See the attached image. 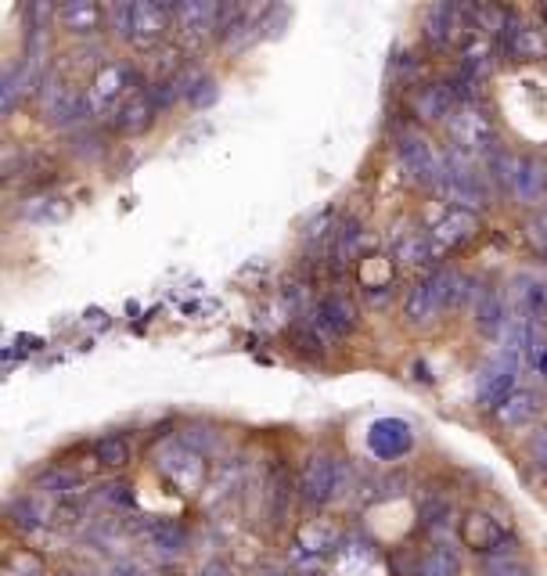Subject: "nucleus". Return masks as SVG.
<instances>
[{
  "mask_svg": "<svg viewBox=\"0 0 547 576\" xmlns=\"http://www.w3.org/2000/svg\"><path fill=\"white\" fill-rule=\"evenodd\" d=\"M144 544L162 558H173L180 551L188 548V530L177 526V522H148V530H144Z\"/></svg>",
  "mask_w": 547,
  "mask_h": 576,
  "instance_id": "4be33fe9",
  "label": "nucleus"
},
{
  "mask_svg": "<svg viewBox=\"0 0 547 576\" xmlns=\"http://www.w3.org/2000/svg\"><path fill=\"white\" fill-rule=\"evenodd\" d=\"M101 18H105V11L94 0H69L58 8V22L72 33H94L101 26Z\"/></svg>",
  "mask_w": 547,
  "mask_h": 576,
  "instance_id": "b1692460",
  "label": "nucleus"
},
{
  "mask_svg": "<svg viewBox=\"0 0 547 576\" xmlns=\"http://www.w3.org/2000/svg\"><path fill=\"white\" fill-rule=\"evenodd\" d=\"M422 576H461V555L447 544H432L422 555V566H418Z\"/></svg>",
  "mask_w": 547,
  "mask_h": 576,
  "instance_id": "bb28decb",
  "label": "nucleus"
},
{
  "mask_svg": "<svg viewBox=\"0 0 547 576\" xmlns=\"http://www.w3.org/2000/svg\"><path fill=\"white\" fill-rule=\"evenodd\" d=\"M530 461L547 472V429L533 432V440H530Z\"/></svg>",
  "mask_w": 547,
  "mask_h": 576,
  "instance_id": "f704fd0d",
  "label": "nucleus"
},
{
  "mask_svg": "<svg viewBox=\"0 0 547 576\" xmlns=\"http://www.w3.org/2000/svg\"><path fill=\"white\" fill-rule=\"evenodd\" d=\"M216 94H220V90H216V80H209V76H206V80H195V83H191L188 101H191L195 108H206V105H213V101H216Z\"/></svg>",
  "mask_w": 547,
  "mask_h": 576,
  "instance_id": "72a5a7b5",
  "label": "nucleus"
},
{
  "mask_svg": "<svg viewBox=\"0 0 547 576\" xmlns=\"http://www.w3.org/2000/svg\"><path fill=\"white\" fill-rule=\"evenodd\" d=\"M407 108L422 123H440V119L454 116L458 98H454V90L447 83H418V87L407 90Z\"/></svg>",
  "mask_w": 547,
  "mask_h": 576,
  "instance_id": "9d476101",
  "label": "nucleus"
},
{
  "mask_svg": "<svg viewBox=\"0 0 547 576\" xmlns=\"http://www.w3.org/2000/svg\"><path fill=\"white\" fill-rule=\"evenodd\" d=\"M36 483H40V490H47V494H72V490L80 486V476H76L72 468H51V472H44Z\"/></svg>",
  "mask_w": 547,
  "mask_h": 576,
  "instance_id": "2f4dec72",
  "label": "nucleus"
},
{
  "mask_svg": "<svg viewBox=\"0 0 547 576\" xmlns=\"http://www.w3.org/2000/svg\"><path fill=\"white\" fill-rule=\"evenodd\" d=\"M483 576H530V566L519 551H501L483 558Z\"/></svg>",
  "mask_w": 547,
  "mask_h": 576,
  "instance_id": "c756f323",
  "label": "nucleus"
},
{
  "mask_svg": "<svg viewBox=\"0 0 547 576\" xmlns=\"http://www.w3.org/2000/svg\"><path fill=\"white\" fill-rule=\"evenodd\" d=\"M317 324H321L328 335H350L360 324L357 303H353L346 292H328V296L317 303Z\"/></svg>",
  "mask_w": 547,
  "mask_h": 576,
  "instance_id": "dca6fc26",
  "label": "nucleus"
},
{
  "mask_svg": "<svg viewBox=\"0 0 547 576\" xmlns=\"http://www.w3.org/2000/svg\"><path fill=\"white\" fill-rule=\"evenodd\" d=\"M476 234H479V213L447 206L429 227V242H432V252H436V260L447 256V252L461 249V245H468Z\"/></svg>",
  "mask_w": 547,
  "mask_h": 576,
  "instance_id": "0eeeda50",
  "label": "nucleus"
},
{
  "mask_svg": "<svg viewBox=\"0 0 547 576\" xmlns=\"http://www.w3.org/2000/svg\"><path fill=\"white\" fill-rule=\"evenodd\" d=\"M80 515H83V508L76 501H65V504H58V508H54V522H58V526H76V522H80Z\"/></svg>",
  "mask_w": 547,
  "mask_h": 576,
  "instance_id": "c9c22d12",
  "label": "nucleus"
},
{
  "mask_svg": "<svg viewBox=\"0 0 547 576\" xmlns=\"http://www.w3.org/2000/svg\"><path fill=\"white\" fill-rule=\"evenodd\" d=\"M501 47L515 62H547V29L512 18L501 36Z\"/></svg>",
  "mask_w": 547,
  "mask_h": 576,
  "instance_id": "f8f14e48",
  "label": "nucleus"
},
{
  "mask_svg": "<svg viewBox=\"0 0 547 576\" xmlns=\"http://www.w3.org/2000/svg\"><path fill=\"white\" fill-rule=\"evenodd\" d=\"M450 141H454V152L461 155H490L497 148V126L494 119L486 116L479 105H458L454 116L447 119Z\"/></svg>",
  "mask_w": 547,
  "mask_h": 576,
  "instance_id": "f03ea898",
  "label": "nucleus"
},
{
  "mask_svg": "<svg viewBox=\"0 0 547 576\" xmlns=\"http://www.w3.org/2000/svg\"><path fill=\"white\" fill-rule=\"evenodd\" d=\"M335 555H339V569L346 576H360L364 569H371V562H375V548H371L368 540H357V537L342 540Z\"/></svg>",
  "mask_w": 547,
  "mask_h": 576,
  "instance_id": "a878e982",
  "label": "nucleus"
},
{
  "mask_svg": "<svg viewBox=\"0 0 547 576\" xmlns=\"http://www.w3.org/2000/svg\"><path fill=\"white\" fill-rule=\"evenodd\" d=\"M522 234H526V242H530V249L537 252L540 260H547V209L533 213L526 220V227H522Z\"/></svg>",
  "mask_w": 547,
  "mask_h": 576,
  "instance_id": "473e14b6",
  "label": "nucleus"
},
{
  "mask_svg": "<svg viewBox=\"0 0 547 576\" xmlns=\"http://www.w3.org/2000/svg\"><path fill=\"white\" fill-rule=\"evenodd\" d=\"M512 198L519 202H544L547 198V162L537 155H519V166H515L512 177Z\"/></svg>",
  "mask_w": 547,
  "mask_h": 576,
  "instance_id": "a211bd4d",
  "label": "nucleus"
},
{
  "mask_svg": "<svg viewBox=\"0 0 547 576\" xmlns=\"http://www.w3.org/2000/svg\"><path fill=\"white\" fill-rule=\"evenodd\" d=\"M544 411V393L540 389H515L512 396H504L501 404L494 407V422L501 429H522L533 418H540Z\"/></svg>",
  "mask_w": 547,
  "mask_h": 576,
  "instance_id": "4468645a",
  "label": "nucleus"
},
{
  "mask_svg": "<svg viewBox=\"0 0 547 576\" xmlns=\"http://www.w3.org/2000/svg\"><path fill=\"white\" fill-rule=\"evenodd\" d=\"M152 119H155V105L148 101V94H134V98L116 112V130H123V134H141V130L152 126Z\"/></svg>",
  "mask_w": 547,
  "mask_h": 576,
  "instance_id": "393cba45",
  "label": "nucleus"
},
{
  "mask_svg": "<svg viewBox=\"0 0 547 576\" xmlns=\"http://www.w3.org/2000/svg\"><path fill=\"white\" fill-rule=\"evenodd\" d=\"M544 18H547V8H544Z\"/></svg>",
  "mask_w": 547,
  "mask_h": 576,
  "instance_id": "58836bf2",
  "label": "nucleus"
},
{
  "mask_svg": "<svg viewBox=\"0 0 547 576\" xmlns=\"http://www.w3.org/2000/svg\"><path fill=\"white\" fill-rule=\"evenodd\" d=\"M173 26V4H159V0H137L130 4V44L137 51H152L159 44L166 29Z\"/></svg>",
  "mask_w": 547,
  "mask_h": 576,
  "instance_id": "6e6552de",
  "label": "nucleus"
},
{
  "mask_svg": "<svg viewBox=\"0 0 547 576\" xmlns=\"http://www.w3.org/2000/svg\"><path fill=\"white\" fill-rule=\"evenodd\" d=\"M414 447V429L400 418H378L368 429V450L378 461H396L404 458Z\"/></svg>",
  "mask_w": 547,
  "mask_h": 576,
  "instance_id": "9b49d317",
  "label": "nucleus"
},
{
  "mask_svg": "<svg viewBox=\"0 0 547 576\" xmlns=\"http://www.w3.org/2000/svg\"><path fill=\"white\" fill-rule=\"evenodd\" d=\"M440 195L447 198L450 206L468 209V213H479V209L490 206V184H486V177H483V173L472 170L468 155L454 152V148H450V152L443 155Z\"/></svg>",
  "mask_w": 547,
  "mask_h": 576,
  "instance_id": "f257e3e1",
  "label": "nucleus"
},
{
  "mask_svg": "<svg viewBox=\"0 0 547 576\" xmlns=\"http://www.w3.org/2000/svg\"><path fill=\"white\" fill-rule=\"evenodd\" d=\"M130 454H134V450H130V440H126V436H101L98 443H94V461H98V465H105V468H126L130 465Z\"/></svg>",
  "mask_w": 547,
  "mask_h": 576,
  "instance_id": "cd10ccee",
  "label": "nucleus"
},
{
  "mask_svg": "<svg viewBox=\"0 0 547 576\" xmlns=\"http://www.w3.org/2000/svg\"><path fill=\"white\" fill-rule=\"evenodd\" d=\"M519 368H522V357H519V353H508V350H501L494 360H486L483 371H479V378H476V400H479V404L494 411L504 396H512Z\"/></svg>",
  "mask_w": 547,
  "mask_h": 576,
  "instance_id": "423d86ee",
  "label": "nucleus"
},
{
  "mask_svg": "<svg viewBox=\"0 0 547 576\" xmlns=\"http://www.w3.org/2000/svg\"><path fill=\"white\" fill-rule=\"evenodd\" d=\"M458 519V512H454V504L447 501V497H429V501L422 504V522L429 526V530H450V522Z\"/></svg>",
  "mask_w": 547,
  "mask_h": 576,
  "instance_id": "7c9ffc66",
  "label": "nucleus"
},
{
  "mask_svg": "<svg viewBox=\"0 0 547 576\" xmlns=\"http://www.w3.org/2000/svg\"><path fill=\"white\" fill-rule=\"evenodd\" d=\"M159 472L177 486L180 494H198L202 483H206V458L184 447V443H173L170 450L159 454Z\"/></svg>",
  "mask_w": 547,
  "mask_h": 576,
  "instance_id": "1a4fd4ad",
  "label": "nucleus"
},
{
  "mask_svg": "<svg viewBox=\"0 0 547 576\" xmlns=\"http://www.w3.org/2000/svg\"><path fill=\"white\" fill-rule=\"evenodd\" d=\"M461 537L476 555H501V551H515V533L504 519H497L494 512L486 508H472V512L461 519Z\"/></svg>",
  "mask_w": 547,
  "mask_h": 576,
  "instance_id": "39448f33",
  "label": "nucleus"
},
{
  "mask_svg": "<svg viewBox=\"0 0 547 576\" xmlns=\"http://www.w3.org/2000/svg\"><path fill=\"white\" fill-rule=\"evenodd\" d=\"M519 310H522V321L540 324L547 328V278H519Z\"/></svg>",
  "mask_w": 547,
  "mask_h": 576,
  "instance_id": "412c9836",
  "label": "nucleus"
},
{
  "mask_svg": "<svg viewBox=\"0 0 547 576\" xmlns=\"http://www.w3.org/2000/svg\"><path fill=\"white\" fill-rule=\"evenodd\" d=\"M256 576H285V573H281V569H260Z\"/></svg>",
  "mask_w": 547,
  "mask_h": 576,
  "instance_id": "4c0bfd02",
  "label": "nucleus"
},
{
  "mask_svg": "<svg viewBox=\"0 0 547 576\" xmlns=\"http://www.w3.org/2000/svg\"><path fill=\"white\" fill-rule=\"evenodd\" d=\"M393 256H396V267L425 270V274H432V263H436V252H432L429 234H407V238H400Z\"/></svg>",
  "mask_w": 547,
  "mask_h": 576,
  "instance_id": "5701e85b",
  "label": "nucleus"
},
{
  "mask_svg": "<svg viewBox=\"0 0 547 576\" xmlns=\"http://www.w3.org/2000/svg\"><path fill=\"white\" fill-rule=\"evenodd\" d=\"M342 490V465L328 454H310L299 468L296 494L306 508H324Z\"/></svg>",
  "mask_w": 547,
  "mask_h": 576,
  "instance_id": "7ed1b4c3",
  "label": "nucleus"
},
{
  "mask_svg": "<svg viewBox=\"0 0 547 576\" xmlns=\"http://www.w3.org/2000/svg\"><path fill=\"white\" fill-rule=\"evenodd\" d=\"M173 26H177V33L184 36L188 44H198V40H206V36L216 33V26H220V4H206V0L173 4Z\"/></svg>",
  "mask_w": 547,
  "mask_h": 576,
  "instance_id": "ddd939ff",
  "label": "nucleus"
},
{
  "mask_svg": "<svg viewBox=\"0 0 547 576\" xmlns=\"http://www.w3.org/2000/svg\"><path fill=\"white\" fill-rule=\"evenodd\" d=\"M202 576H234V573H231V566H227V562H209V566L202 569Z\"/></svg>",
  "mask_w": 547,
  "mask_h": 576,
  "instance_id": "e433bc0d",
  "label": "nucleus"
},
{
  "mask_svg": "<svg viewBox=\"0 0 547 576\" xmlns=\"http://www.w3.org/2000/svg\"><path fill=\"white\" fill-rule=\"evenodd\" d=\"M137 83V76L126 65H119V62H105L101 65L94 76H90V105L94 108H105V105H112V101L119 98V90L123 87H134Z\"/></svg>",
  "mask_w": 547,
  "mask_h": 576,
  "instance_id": "6ab92c4d",
  "label": "nucleus"
},
{
  "mask_svg": "<svg viewBox=\"0 0 547 576\" xmlns=\"http://www.w3.org/2000/svg\"><path fill=\"white\" fill-rule=\"evenodd\" d=\"M396 152H400V162H404L407 177L422 188H436L440 191L443 180V155L429 144V137L418 134V130H404L396 137Z\"/></svg>",
  "mask_w": 547,
  "mask_h": 576,
  "instance_id": "20e7f679",
  "label": "nucleus"
},
{
  "mask_svg": "<svg viewBox=\"0 0 547 576\" xmlns=\"http://www.w3.org/2000/svg\"><path fill=\"white\" fill-rule=\"evenodd\" d=\"M29 87H33V69H29V62L8 69L4 87H0V108H4V112H11V108L22 101V94H29Z\"/></svg>",
  "mask_w": 547,
  "mask_h": 576,
  "instance_id": "c85d7f7f",
  "label": "nucleus"
},
{
  "mask_svg": "<svg viewBox=\"0 0 547 576\" xmlns=\"http://www.w3.org/2000/svg\"><path fill=\"white\" fill-rule=\"evenodd\" d=\"M472 317H476V328L483 339H501L504 324H508V310H504V299L497 288H479L476 303H472Z\"/></svg>",
  "mask_w": 547,
  "mask_h": 576,
  "instance_id": "aec40b11",
  "label": "nucleus"
},
{
  "mask_svg": "<svg viewBox=\"0 0 547 576\" xmlns=\"http://www.w3.org/2000/svg\"><path fill=\"white\" fill-rule=\"evenodd\" d=\"M339 544H342V533L335 530L332 522L310 519V522H303L296 533V558L299 562H314V558L339 551Z\"/></svg>",
  "mask_w": 547,
  "mask_h": 576,
  "instance_id": "2eb2a0df",
  "label": "nucleus"
},
{
  "mask_svg": "<svg viewBox=\"0 0 547 576\" xmlns=\"http://www.w3.org/2000/svg\"><path fill=\"white\" fill-rule=\"evenodd\" d=\"M44 112L51 123L58 126H72L80 123V119H87L90 112H94V105H90V98H83L80 90L72 87H51L44 98Z\"/></svg>",
  "mask_w": 547,
  "mask_h": 576,
  "instance_id": "f3484780",
  "label": "nucleus"
}]
</instances>
